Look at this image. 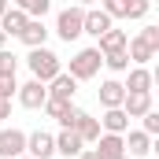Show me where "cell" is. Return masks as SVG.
Here are the masks:
<instances>
[{
    "instance_id": "13",
    "label": "cell",
    "mask_w": 159,
    "mask_h": 159,
    "mask_svg": "<svg viewBox=\"0 0 159 159\" xmlns=\"http://www.w3.org/2000/svg\"><path fill=\"white\" fill-rule=\"evenodd\" d=\"M19 41H22L26 48H41V44L48 41V26H44V19H30V22L22 26V34H19Z\"/></svg>"
},
{
    "instance_id": "4",
    "label": "cell",
    "mask_w": 159,
    "mask_h": 159,
    "mask_svg": "<svg viewBox=\"0 0 159 159\" xmlns=\"http://www.w3.org/2000/svg\"><path fill=\"white\" fill-rule=\"evenodd\" d=\"M15 96H19V104H22L26 111H41V104L48 100V85L37 81V78H30V81H22V85H19V93H15Z\"/></svg>"
},
{
    "instance_id": "10",
    "label": "cell",
    "mask_w": 159,
    "mask_h": 159,
    "mask_svg": "<svg viewBox=\"0 0 159 159\" xmlns=\"http://www.w3.org/2000/svg\"><path fill=\"white\" fill-rule=\"evenodd\" d=\"M152 81H156V74L148 67H129L122 85H126V93H152Z\"/></svg>"
},
{
    "instance_id": "32",
    "label": "cell",
    "mask_w": 159,
    "mask_h": 159,
    "mask_svg": "<svg viewBox=\"0 0 159 159\" xmlns=\"http://www.w3.org/2000/svg\"><path fill=\"white\" fill-rule=\"evenodd\" d=\"M7 7H11V4H7V0H0V15H4V11H7Z\"/></svg>"
},
{
    "instance_id": "25",
    "label": "cell",
    "mask_w": 159,
    "mask_h": 159,
    "mask_svg": "<svg viewBox=\"0 0 159 159\" xmlns=\"http://www.w3.org/2000/svg\"><path fill=\"white\" fill-rule=\"evenodd\" d=\"M141 129H144L148 137H156V133H159V111H156V107L141 115Z\"/></svg>"
},
{
    "instance_id": "24",
    "label": "cell",
    "mask_w": 159,
    "mask_h": 159,
    "mask_svg": "<svg viewBox=\"0 0 159 159\" xmlns=\"http://www.w3.org/2000/svg\"><path fill=\"white\" fill-rule=\"evenodd\" d=\"M152 11V0H126V19H144Z\"/></svg>"
},
{
    "instance_id": "21",
    "label": "cell",
    "mask_w": 159,
    "mask_h": 159,
    "mask_svg": "<svg viewBox=\"0 0 159 159\" xmlns=\"http://www.w3.org/2000/svg\"><path fill=\"white\" fill-rule=\"evenodd\" d=\"M11 7L26 11L30 19H44V15L52 11V0H11Z\"/></svg>"
},
{
    "instance_id": "27",
    "label": "cell",
    "mask_w": 159,
    "mask_h": 159,
    "mask_svg": "<svg viewBox=\"0 0 159 159\" xmlns=\"http://www.w3.org/2000/svg\"><path fill=\"white\" fill-rule=\"evenodd\" d=\"M19 93V81H15V74H0V100H11Z\"/></svg>"
},
{
    "instance_id": "2",
    "label": "cell",
    "mask_w": 159,
    "mask_h": 159,
    "mask_svg": "<svg viewBox=\"0 0 159 159\" xmlns=\"http://www.w3.org/2000/svg\"><path fill=\"white\" fill-rule=\"evenodd\" d=\"M100 67H104V56H100V48L93 44V48H81V52H74V59H70V78L74 81H93L96 74H100Z\"/></svg>"
},
{
    "instance_id": "30",
    "label": "cell",
    "mask_w": 159,
    "mask_h": 159,
    "mask_svg": "<svg viewBox=\"0 0 159 159\" xmlns=\"http://www.w3.org/2000/svg\"><path fill=\"white\" fill-rule=\"evenodd\" d=\"M11 119V100H0V122Z\"/></svg>"
},
{
    "instance_id": "34",
    "label": "cell",
    "mask_w": 159,
    "mask_h": 159,
    "mask_svg": "<svg viewBox=\"0 0 159 159\" xmlns=\"http://www.w3.org/2000/svg\"><path fill=\"white\" fill-rule=\"evenodd\" d=\"M78 4H81V7H85V4H96V0H78Z\"/></svg>"
},
{
    "instance_id": "28",
    "label": "cell",
    "mask_w": 159,
    "mask_h": 159,
    "mask_svg": "<svg viewBox=\"0 0 159 159\" xmlns=\"http://www.w3.org/2000/svg\"><path fill=\"white\" fill-rule=\"evenodd\" d=\"M100 11H107L111 19H126V0H100Z\"/></svg>"
},
{
    "instance_id": "18",
    "label": "cell",
    "mask_w": 159,
    "mask_h": 159,
    "mask_svg": "<svg viewBox=\"0 0 159 159\" xmlns=\"http://www.w3.org/2000/svg\"><path fill=\"white\" fill-rule=\"evenodd\" d=\"M26 22H30V15H26V11H19V7H7V11L0 15V30H4L7 37H19Z\"/></svg>"
},
{
    "instance_id": "11",
    "label": "cell",
    "mask_w": 159,
    "mask_h": 159,
    "mask_svg": "<svg viewBox=\"0 0 159 159\" xmlns=\"http://www.w3.org/2000/svg\"><path fill=\"white\" fill-rule=\"evenodd\" d=\"M74 93H78V81L70 78L67 70H59L56 78L48 81V96L52 100H74Z\"/></svg>"
},
{
    "instance_id": "12",
    "label": "cell",
    "mask_w": 159,
    "mask_h": 159,
    "mask_svg": "<svg viewBox=\"0 0 159 159\" xmlns=\"http://www.w3.org/2000/svg\"><path fill=\"white\" fill-rule=\"evenodd\" d=\"M122 144H126V156H152V137L144 129H129V137L122 133Z\"/></svg>"
},
{
    "instance_id": "7",
    "label": "cell",
    "mask_w": 159,
    "mask_h": 159,
    "mask_svg": "<svg viewBox=\"0 0 159 159\" xmlns=\"http://www.w3.org/2000/svg\"><path fill=\"white\" fill-rule=\"evenodd\" d=\"M115 26V19L107 15V11H100V7H85V19H81V34H89V37H100V34H107Z\"/></svg>"
},
{
    "instance_id": "16",
    "label": "cell",
    "mask_w": 159,
    "mask_h": 159,
    "mask_svg": "<svg viewBox=\"0 0 159 159\" xmlns=\"http://www.w3.org/2000/svg\"><path fill=\"white\" fill-rule=\"evenodd\" d=\"M156 104H152V93H126V100H122V111L129 115V119H141L144 111H152Z\"/></svg>"
},
{
    "instance_id": "9",
    "label": "cell",
    "mask_w": 159,
    "mask_h": 159,
    "mask_svg": "<svg viewBox=\"0 0 159 159\" xmlns=\"http://www.w3.org/2000/svg\"><path fill=\"white\" fill-rule=\"evenodd\" d=\"M126 56H129V67H148V59H156V48L137 34L133 41H126Z\"/></svg>"
},
{
    "instance_id": "20",
    "label": "cell",
    "mask_w": 159,
    "mask_h": 159,
    "mask_svg": "<svg viewBox=\"0 0 159 159\" xmlns=\"http://www.w3.org/2000/svg\"><path fill=\"white\" fill-rule=\"evenodd\" d=\"M74 133H78L85 144H93V141H96L104 129H100V119H93L89 111H81V115H78V122H74Z\"/></svg>"
},
{
    "instance_id": "5",
    "label": "cell",
    "mask_w": 159,
    "mask_h": 159,
    "mask_svg": "<svg viewBox=\"0 0 159 159\" xmlns=\"http://www.w3.org/2000/svg\"><path fill=\"white\" fill-rule=\"evenodd\" d=\"M26 156H34V159H52V156H56V137L44 133V129L26 133Z\"/></svg>"
},
{
    "instance_id": "26",
    "label": "cell",
    "mask_w": 159,
    "mask_h": 159,
    "mask_svg": "<svg viewBox=\"0 0 159 159\" xmlns=\"http://www.w3.org/2000/svg\"><path fill=\"white\" fill-rule=\"evenodd\" d=\"M15 70H19V56L0 48V74H15Z\"/></svg>"
},
{
    "instance_id": "29",
    "label": "cell",
    "mask_w": 159,
    "mask_h": 159,
    "mask_svg": "<svg viewBox=\"0 0 159 159\" xmlns=\"http://www.w3.org/2000/svg\"><path fill=\"white\" fill-rule=\"evenodd\" d=\"M141 37H144V41L159 52V26H144V30H141Z\"/></svg>"
},
{
    "instance_id": "22",
    "label": "cell",
    "mask_w": 159,
    "mask_h": 159,
    "mask_svg": "<svg viewBox=\"0 0 159 159\" xmlns=\"http://www.w3.org/2000/svg\"><path fill=\"white\" fill-rule=\"evenodd\" d=\"M104 67H107L111 74H126V70H129V56H126V48H122V52H107V56H104Z\"/></svg>"
},
{
    "instance_id": "31",
    "label": "cell",
    "mask_w": 159,
    "mask_h": 159,
    "mask_svg": "<svg viewBox=\"0 0 159 159\" xmlns=\"http://www.w3.org/2000/svg\"><path fill=\"white\" fill-rule=\"evenodd\" d=\"M74 159H100V156H96L93 148H81V152H78V156H74Z\"/></svg>"
},
{
    "instance_id": "15",
    "label": "cell",
    "mask_w": 159,
    "mask_h": 159,
    "mask_svg": "<svg viewBox=\"0 0 159 159\" xmlns=\"http://www.w3.org/2000/svg\"><path fill=\"white\" fill-rule=\"evenodd\" d=\"M122 100H126V85H122L119 78L100 81V104H104V107H122Z\"/></svg>"
},
{
    "instance_id": "3",
    "label": "cell",
    "mask_w": 159,
    "mask_h": 159,
    "mask_svg": "<svg viewBox=\"0 0 159 159\" xmlns=\"http://www.w3.org/2000/svg\"><path fill=\"white\" fill-rule=\"evenodd\" d=\"M81 19H85V7L81 4H74V7H63L59 15H56V34H59V41H78L81 37Z\"/></svg>"
},
{
    "instance_id": "14",
    "label": "cell",
    "mask_w": 159,
    "mask_h": 159,
    "mask_svg": "<svg viewBox=\"0 0 159 159\" xmlns=\"http://www.w3.org/2000/svg\"><path fill=\"white\" fill-rule=\"evenodd\" d=\"M81 148H85V141H81L74 129H59V133H56V156L74 159V156L81 152Z\"/></svg>"
},
{
    "instance_id": "33",
    "label": "cell",
    "mask_w": 159,
    "mask_h": 159,
    "mask_svg": "<svg viewBox=\"0 0 159 159\" xmlns=\"http://www.w3.org/2000/svg\"><path fill=\"white\" fill-rule=\"evenodd\" d=\"M4 44H7V34H4V30H0V48H4Z\"/></svg>"
},
{
    "instance_id": "1",
    "label": "cell",
    "mask_w": 159,
    "mask_h": 159,
    "mask_svg": "<svg viewBox=\"0 0 159 159\" xmlns=\"http://www.w3.org/2000/svg\"><path fill=\"white\" fill-rule=\"evenodd\" d=\"M26 67H30V74H34L37 81H44V85H48V81H52L59 70H63V59H59L52 48H44V44H41V48H30V56H26Z\"/></svg>"
},
{
    "instance_id": "6",
    "label": "cell",
    "mask_w": 159,
    "mask_h": 159,
    "mask_svg": "<svg viewBox=\"0 0 159 159\" xmlns=\"http://www.w3.org/2000/svg\"><path fill=\"white\" fill-rule=\"evenodd\" d=\"M26 152V133L22 129H7V126H0V159H15Z\"/></svg>"
},
{
    "instance_id": "8",
    "label": "cell",
    "mask_w": 159,
    "mask_h": 159,
    "mask_svg": "<svg viewBox=\"0 0 159 159\" xmlns=\"http://www.w3.org/2000/svg\"><path fill=\"white\" fill-rule=\"evenodd\" d=\"M96 148V156L100 159H126V144H122V133H100L96 141H93Z\"/></svg>"
},
{
    "instance_id": "17",
    "label": "cell",
    "mask_w": 159,
    "mask_h": 159,
    "mask_svg": "<svg viewBox=\"0 0 159 159\" xmlns=\"http://www.w3.org/2000/svg\"><path fill=\"white\" fill-rule=\"evenodd\" d=\"M100 129H104V133H126V129H129V115H126L122 107H104Z\"/></svg>"
},
{
    "instance_id": "23",
    "label": "cell",
    "mask_w": 159,
    "mask_h": 159,
    "mask_svg": "<svg viewBox=\"0 0 159 159\" xmlns=\"http://www.w3.org/2000/svg\"><path fill=\"white\" fill-rule=\"evenodd\" d=\"M78 115H81V107L78 104H74V100H70V104H63V115H59V126H63V129H74V122H78Z\"/></svg>"
},
{
    "instance_id": "35",
    "label": "cell",
    "mask_w": 159,
    "mask_h": 159,
    "mask_svg": "<svg viewBox=\"0 0 159 159\" xmlns=\"http://www.w3.org/2000/svg\"><path fill=\"white\" fill-rule=\"evenodd\" d=\"M15 159H34V156H26V152H22V156H15Z\"/></svg>"
},
{
    "instance_id": "19",
    "label": "cell",
    "mask_w": 159,
    "mask_h": 159,
    "mask_svg": "<svg viewBox=\"0 0 159 159\" xmlns=\"http://www.w3.org/2000/svg\"><path fill=\"white\" fill-rule=\"evenodd\" d=\"M126 41H129V34L111 26L107 34H100V37H96V48H100V56H107V52H122V48H126Z\"/></svg>"
}]
</instances>
